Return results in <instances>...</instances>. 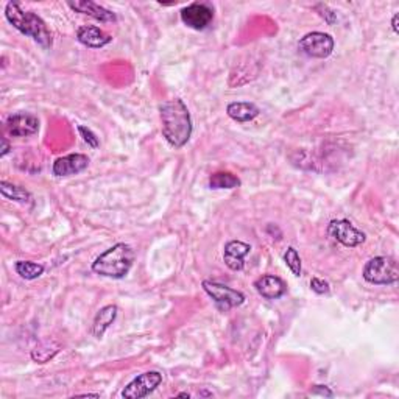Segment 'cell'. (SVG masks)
<instances>
[{
    "instance_id": "obj_5",
    "label": "cell",
    "mask_w": 399,
    "mask_h": 399,
    "mask_svg": "<svg viewBox=\"0 0 399 399\" xmlns=\"http://www.w3.org/2000/svg\"><path fill=\"white\" fill-rule=\"evenodd\" d=\"M203 289L205 292L211 296L217 307L221 310H230L231 307H239L245 303V295L239 290H234L231 287L225 286V284L215 282V281H203Z\"/></svg>"
},
{
    "instance_id": "obj_29",
    "label": "cell",
    "mask_w": 399,
    "mask_h": 399,
    "mask_svg": "<svg viewBox=\"0 0 399 399\" xmlns=\"http://www.w3.org/2000/svg\"><path fill=\"white\" fill-rule=\"evenodd\" d=\"M189 396H191L189 393H180V395H178V398H189Z\"/></svg>"
},
{
    "instance_id": "obj_6",
    "label": "cell",
    "mask_w": 399,
    "mask_h": 399,
    "mask_svg": "<svg viewBox=\"0 0 399 399\" xmlns=\"http://www.w3.org/2000/svg\"><path fill=\"white\" fill-rule=\"evenodd\" d=\"M301 53L310 56V58H328L334 50V40L331 35L321 33V31H312L301 37L298 44Z\"/></svg>"
},
{
    "instance_id": "obj_9",
    "label": "cell",
    "mask_w": 399,
    "mask_h": 399,
    "mask_svg": "<svg viewBox=\"0 0 399 399\" xmlns=\"http://www.w3.org/2000/svg\"><path fill=\"white\" fill-rule=\"evenodd\" d=\"M214 19V10L211 5L195 2L181 10V21L192 30H205L211 25Z\"/></svg>"
},
{
    "instance_id": "obj_25",
    "label": "cell",
    "mask_w": 399,
    "mask_h": 399,
    "mask_svg": "<svg viewBox=\"0 0 399 399\" xmlns=\"http://www.w3.org/2000/svg\"><path fill=\"white\" fill-rule=\"evenodd\" d=\"M310 287L319 295L329 294V284L325 280H321V278H312V280H310Z\"/></svg>"
},
{
    "instance_id": "obj_7",
    "label": "cell",
    "mask_w": 399,
    "mask_h": 399,
    "mask_svg": "<svg viewBox=\"0 0 399 399\" xmlns=\"http://www.w3.org/2000/svg\"><path fill=\"white\" fill-rule=\"evenodd\" d=\"M328 232L329 236L334 237L343 246H348V248L362 245L366 240L365 234L348 220H332L328 226Z\"/></svg>"
},
{
    "instance_id": "obj_21",
    "label": "cell",
    "mask_w": 399,
    "mask_h": 399,
    "mask_svg": "<svg viewBox=\"0 0 399 399\" xmlns=\"http://www.w3.org/2000/svg\"><path fill=\"white\" fill-rule=\"evenodd\" d=\"M15 270L19 276L24 278V280L33 281V280H37L46 269H44L42 264H36V262H30V261H17L15 264Z\"/></svg>"
},
{
    "instance_id": "obj_26",
    "label": "cell",
    "mask_w": 399,
    "mask_h": 399,
    "mask_svg": "<svg viewBox=\"0 0 399 399\" xmlns=\"http://www.w3.org/2000/svg\"><path fill=\"white\" fill-rule=\"evenodd\" d=\"M312 395H320V396H328V398H332V391L329 390L326 385H315L312 389Z\"/></svg>"
},
{
    "instance_id": "obj_14",
    "label": "cell",
    "mask_w": 399,
    "mask_h": 399,
    "mask_svg": "<svg viewBox=\"0 0 399 399\" xmlns=\"http://www.w3.org/2000/svg\"><path fill=\"white\" fill-rule=\"evenodd\" d=\"M69 6L74 11H78L81 15H86L92 19H96L99 22H116L117 17L114 12H111L110 10L103 8V6L96 3V2H91V0H80V2H69Z\"/></svg>"
},
{
    "instance_id": "obj_3",
    "label": "cell",
    "mask_w": 399,
    "mask_h": 399,
    "mask_svg": "<svg viewBox=\"0 0 399 399\" xmlns=\"http://www.w3.org/2000/svg\"><path fill=\"white\" fill-rule=\"evenodd\" d=\"M135 257V250L130 245L116 244L92 262V271L105 278L122 280L130 273Z\"/></svg>"
},
{
    "instance_id": "obj_28",
    "label": "cell",
    "mask_w": 399,
    "mask_h": 399,
    "mask_svg": "<svg viewBox=\"0 0 399 399\" xmlns=\"http://www.w3.org/2000/svg\"><path fill=\"white\" fill-rule=\"evenodd\" d=\"M398 19H399V15H395V16H393V21H391V28H393V31H395L396 35L399 33V28H398Z\"/></svg>"
},
{
    "instance_id": "obj_24",
    "label": "cell",
    "mask_w": 399,
    "mask_h": 399,
    "mask_svg": "<svg viewBox=\"0 0 399 399\" xmlns=\"http://www.w3.org/2000/svg\"><path fill=\"white\" fill-rule=\"evenodd\" d=\"M78 131H80V135H81V137H83V141L90 145L91 148H97L99 145H100V142H99V137L94 135V133L90 130V128H86V126H83V125H80L78 126Z\"/></svg>"
},
{
    "instance_id": "obj_20",
    "label": "cell",
    "mask_w": 399,
    "mask_h": 399,
    "mask_svg": "<svg viewBox=\"0 0 399 399\" xmlns=\"http://www.w3.org/2000/svg\"><path fill=\"white\" fill-rule=\"evenodd\" d=\"M240 186V180L230 172H215L209 176V187L211 189H236Z\"/></svg>"
},
{
    "instance_id": "obj_27",
    "label": "cell",
    "mask_w": 399,
    "mask_h": 399,
    "mask_svg": "<svg viewBox=\"0 0 399 399\" xmlns=\"http://www.w3.org/2000/svg\"><path fill=\"white\" fill-rule=\"evenodd\" d=\"M10 151V144H8V141H6V139H2V151H0V156H6V153H8Z\"/></svg>"
},
{
    "instance_id": "obj_2",
    "label": "cell",
    "mask_w": 399,
    "mask_h": 399,
    "mask_svg": "<svg viewBox=\"0 0 399 399\" xmlns=\"http://www.w3.org/2000/svg\"><path fill=\"white\" fill-rule=\"evenodd\" d=\"M5 17L17 31L31 37L42 49L52 47V35H50L46 22L35 12L24 11L21 5L16 2H8L5 6Z\"/></svg>"
},
{
    "instance_id": "obj_4",
    "label": "cell",
    "mask_w": 399,
    "mask_h": 399,
    "mask_svg": "<svg viewBox=\"0 0 399 399\" xmlns=\"http://www.w3.org/2000/svg\"><path fill=\"white\" fill-rule=\"evenodd\" d=\"M364 280L375 286H390L399 280V270L393 259L377 256L370 259L364 269Z\"/></svg>"
},
{
    "instance_id": "obj_22",
    "label": "cell",
    "mask_w": 399,
    "mask_h": 399,
    "mask_svg": "<svg viewBox=\"0 0 399 399\" xmlns=\"http://www.w3.org/2000/svg\"><path fill=\"white\" fill-rule=\"evenodd\" d=\"M284 262L295 276H301V257L294 246H289L287 251L284 253Z\"/></svg>"
},
{
    "instance_id": "obj_23",
    "label": "cell",
    "mask_w": 399,
    "mask_h": 399,
    "mask_svg": "<svg viewBox=\"0 0 399 399\" xmlns=\"http://www.w3.org/2000/svg\"><path fill=\"white\" fill-rule=\"evenodd\" d=\"M315 10L319 11V15L325 19V21L329 24V25H334L335 22H337V15L329 8L328 5L325 3H319V5H315Z\"/></svg>"
},
{
    "instance_id": "obj_1",
    "label": "cell",
    "mask_w": 399,
    "mask_h": 399,
    "mask_svg": "<svg viewBox=\"0 0 399 399\" xmlns=\"http://www.w3.org/2000/svg\"><path fill=\"white\" fill-rule=\"evenodd\" d=\"M161 128L166 141L175 148H181L192 136V119L185 101L180 99L167 100L160 105Z\"/></svg>"
},
{
    "instance_id": "obj_16",
    "label": "cell",
    "mask_w": 399,
    "mask_h": 399,
    "mask_svg": "<svg viewBox=\"0 0 399 399\" xmlns=\"http://www.w3.org/2000/svg\"><path fill=\"white\" fill-rule=\"evenodd\" d=\"M226 112L232 120L244 124L256 119L261 111H259V108L255 103H250V101H232V103L228 105Z\"/></svg>"
},
{
    "instance_id": "obj_17",
    "label": "cell",
    "mask_w": 399,
    "mask_h": 399,
    "mask_svg": "<svg viewBox=\"0 0 399 399\" xmlns=\"http://www.w3.org/2000/svg\"><path fill=\"white\" fill-rule=\"evenodd\" d=\"M117 312L119 309L117 306H114V304H110V306H105L99 310L96 319H94V326H92L94 335H96L97 339L103 337L106 329L112 325L114 320H116Z\"/></svg>"
},
{
    "instance_id": "obj_19",
    "label": "cell",
    "mask_w": 399,
    "mask_h": 399,
    "mask_svg": "<svg viewBox=\"0 0 399 399\" xmlns=\"http://www.w3.org/2000/svg\"><path fill=\"white\" fill-rule=\"evenodd\" d=\"M60 353V345L53 343V341H42L37 345L33 351H31V359L37 364H47L52 360L56 354Z\"/></svg>"
},
{
    "instance_id": "obj_8",
    "label": "cell",
    "mask_w": 399,
    "mask_h": 399,
    "mask_svg": "<svg viewBox=\"0 0 399 399\" xmlns=\"http://www.w3.org/2000/svg\"><path fill=\"white\" fill-rule=\"evenodd\" d=\"M162 382V375L160 371H147L144 375L137 376L136 379L126 385L122 391V396L126 399H141L148 396L150 393L160 387Z\"/></svg>"
},
{
    "instance_id": "obj_10",
    "label": "cell",
    "mask_w": 399,
    "mask_h": 399,
    "mask_svg": "<svg viewBox=\"0 0 399 399\" xmlns=\"http://www.w3.org/2000/svg\"><path fill=\"white\" fill-rule=\"evenodd\" d=\"M5 128L12 137L35 136L40 131V120L30 112H16L6 119Z\"/></svg>"
},
{
    "instance_id": "obj_13",
    "label": "cell",
    "mask_w": 399,
    "mask_h": 399,
    "mask_svg": "<svg viewBox=\"0 0 399 399\" xmlns=\"http://www.w3.org/2000/svg\"><path fill=\"white\" fill-rule=\"evenodd\" d=\"M250 251L251 246L245 242H240V240H231V242H228L223 250V261L226 267L231 269L232 271L244 270L245 256L248 255Z\"/></svg>"
},
{
    "instance_id": "obj_18",
    "label": "cell",
    "mask_w": 399,
    "mask_h": 399,
    "mask_svg": "<svg viewBox=\"0 0 399 399\" xmlns=\"http://www.w3.org/2000/svg\"><path fill=\"white\" fill-rule=\"evenodd\" d=\"M0 194H2L5 198L22 203V205H25V203H28L31 200V194L27 191V189L12 185V182H8V181H0Z\"/></svg>"
},
{
    "instance_id": "obj_15",
    "label": "cell",
    "mask_w": 399,
    "mask_h": 399,
    "mask_svg": "<svg viewBox=\"0 0 399 399\" xmlns=\"http://www.w3.org/2000/svg\"><path fill=\"white\" fill-rule=\"evenodd\" d=\"M77 40L80 44H83L86 47L101 49L108 46L112 37L105 33L103 30H100L99 27H94V25H83V27H80L77 31Z\"/></svg>"
},
{
    "instance_id": "obj_12",
    "label": "cell",
    "mask_w": 399,
    "mask_h": 399,
    "mask_svg": "<svg viewBox=\"0 0 399 399\" xmlns=\"http://www.w3.org/2000/svg\"><path fill=\"white\" fill-rule=\"evenodd\" d=\"M255 289L265 300H278L287 292L286 282L275 275H264L259 278L255 281Z\"/></svg>"
},
{
    "instance_id": "obj_11",
    "label": "cell",
    "mask_w": 399,
    "mask_h": 399,
    "mask_svg": "<svg viewBox=\"0 0 399 399\" xmlns=\"http://www.w3.org/2000/svg\"><path fill=\"white\" fill-rule=\"evenodd\" d=\"M87 166H90V158L81 153H72L58 158L53 162L52 172L55 176H71L81 173L87 169Z\"/></svg>"
}]
</instances>
